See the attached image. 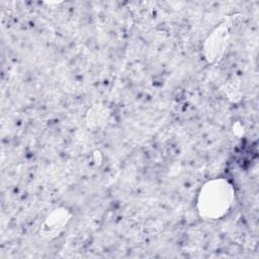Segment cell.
<instances>
[{"label":"cell","instance_id":"1","mask_svg":"<svg viewBox=\"0 0 259 259\" xmlns=\"http://www.w3.org/2000/svg\"><path fill=\"white\" fill-rule=\"evenodd\" d=\"M227 185H224V187H219V185H214V187H211V194L207 191L204 195L203 198L205 199V205L207 211L211 207L213 212L219 213L223 211L224 208L228 207L229 203V192H228V187Z\"/></svg>","mask_w":259,"mask_h":259}]
</instances>
